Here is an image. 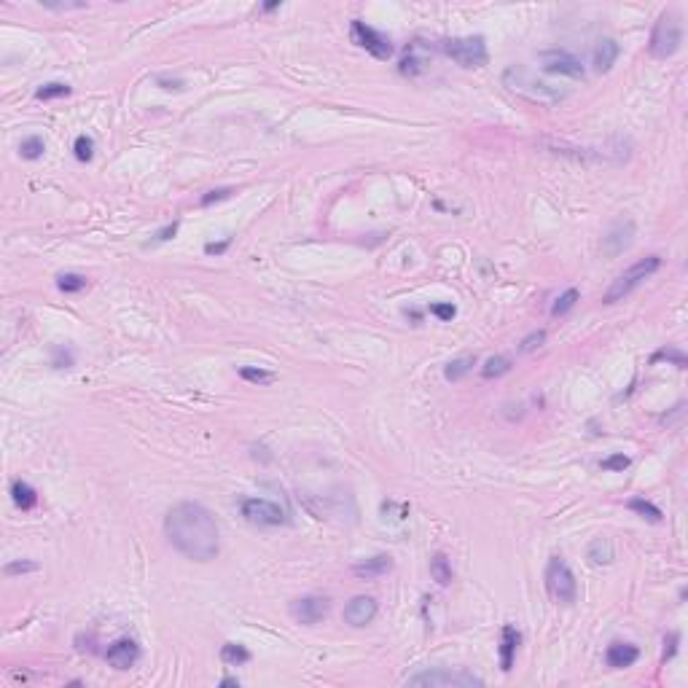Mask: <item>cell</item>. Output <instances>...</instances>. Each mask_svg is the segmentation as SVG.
<instances>
[{
    "label": "cell",
    "mask_w": 688,
    "mask_h": 688,
    "mask_svg": "<svg viewBox=\"0 0 688 688\" xmlns=\"http://www.w3.org/2000/svg\"><path fill=\"white\" fill-rule=\"evenodd\" d=\"M629 506V511H634L637 516H643V519H648V522H662V508L659 506H653L650 500H646V498H632L627 503Z\"/></svg>",
    "instance_id": "obj_25"
},
{
    "label": "cell",
    "mask_w": 688,
    "mask_h": 688,
    "mask_svg": "<svg viewBox=\"0 0 688 688\" xmlns=\"http://www.w3.org/2000/svg\"><path fill=\"white\" fill-rule=\"evenodd\" d=\"M619 54H621V46L613 41V38H603V41L597 43V49H594V70L597 73H607L616 60H619Z\"/></svg>",
    "instance_id": "obj_19"
},
{
    "label": "cell",
    "mask_w": 688,
    "mask_h": 688,
    "mask_svg": "<svg viewBox=\"0 0 688 688\" xmlns=\"http://www.w3.org/2000/svg\"><path fill=\"white\" fill-rule=\"evenodd\" d=\"M105 659L113 669H132L140 659V646L132 637H122V640H116L113 646L108 648Z\"/></svg>",
    "instance_id": "obj_13"
},
{
    "label": "cell",
    "mask_w": 688,
    "mask_h": 688,
    "mask_svg": "<svg viewBox=\"0 0 688 688\" xmlns=\"http://www.w3.org/2000/svg\"><path fill=\"white\" fill-rule=\"evenodd\" d=\"M406 686H423V688H473L484 686L482 678H476L473 672L466 669H423L417 675L406 678Z\"/></svg>",
    "instance_id": "obj_5"
},
{
    "label": "cell",
    "mask_w": 688,
    "mask_h": 688,
    "mask_svg": "<svg viewBox=\"0 0 688 688\" xmlns=\"http://www.w3.org/2000/svg\"><path fill=\"white\" fill-rule=\"evenodd\" d=\"M538 60L543 65V70L551 76H567V79H584L587 70H584V62L578 57H573L565 49H551V51H541Z\"/></svg>",
    "instance_id": "obj_10"
},
{
    "label": "cell",
    "mask_w": 688,
    "mask_h": 688,
    "mask_svg": "<svg viewBox=\"0 0 688 688\" xmlns=\"http://www.w3.org/2000/svg\"><path fill=\"white\" fill-rule=\"evenodd\" d=\"M67 95H70V86H67V83H60V81L46 83V86H41V89L35 92V97H38V100H43V102L60 100V97H67Z\"/></svg>",
    "instance_id": "obj_30"
},
{
    "label": "cell",
    "mask_w": 688,
    "mask_h": 688,
    "mask_svg": "<svg viewBox=\"0 0 688 688\" xmlns=\"http://www.w3.org/2000/svg\"><path fill=\"white\" fill-rule=\"evenodd\" d=\"M476 366V358L473 355H463V358H454V361H449L444 368V377L449 382H460L463 377H466L468 371Z\"/></svg>",
    "instance_id": "obj_24"
},
{
    "label": "cell",
    "mask_w": 688,
    "mask_h": 688,
    "mask_svg": "<svg viewBox=\"0 0 688 688\" xmlns=\"http://www.w3.org/2000/svg\"><path fill=\"white\" fill-rule=\"evenodd\" d=\"M543 342H546V331H543V328H541V331H532L530 336H525V339L519 342V352H532V350H538Z\"/></svg>",
    "instance_id": "obj_34"
},
{
    "label": "cell",
    "mask_w": 688,
    "mask_h": 688,
    "mask_svg": "<svg viewBox=\"0 0 688 688\" xmlns=\"http://www.w3.org/2000/svg\"><path fill=\"white\" fill-rule=\"evenodd\" d=\"M637 659H640V648L632 646V643H610L605 650L607 667H613V669L632 667Z\"/></svg>",
    "instance_id": "obj_16"
},
{
    "label": "cell",
    "mask_w": 688,
    "mask_h": 688,
    "mask_svg": "<svg viewBox=\"0 0 688 688\" xmlns=\"http://www.w3.org/2000/svg\"><path fill=\"white\" fill-rule=\"evenodd\" d=\"M634 234H637V226H634L632 218L616 221L605 231V237H603V245H600L603 256L605 259H619L624 250H629V245L634 243Z\"/></svg>",
    "instance_id": "obj_11"
},
{
    "label": "cell",
    "mask_w": 688,
    "mask_h": 688,
    "mask_svg": "<svg viewBox=\"0 0 688 688\" xmlns=\"http://www.w3.org/2000/svg\"><path fill=\"white\" fill-rule=\"evenodd\" d=\"M240 511H243V516L250 525L259 527H280L288 522L283 508L277 503H272V500H266V498H245L240 503Z\"/></svg>",
    "instance_id": "obj_8"
},
{
    "label": "cell",
    "mask_w": 688,
    "mask_h": 688,
    "mask_svg": "<svg viewBox=\"0 0 688 688\" xmlns=\"http://www.w3.org/2000/svg\"><path fill=\"white\" fill-rule=\"evenodd\" d=\"M164 535L186 559H194V562H210L221 551L215 516L210 514V508L194 500L178 503L167 511Z\"/></svg>",
    "instance_id": "obj_1"
},
{
    "label": "cell",
    "mask_w": 688,
    "mask_h": 688,
    "mask_svg": "<svg viewBox=\"0 0 688 688\" xmlns=\"http://www.w3.org/2000/svg\"><path fill=\"white\" fill-rule=\"evenodd\" d=\"M231 191H234V188H215V191H210L207 197H202V207H210L213 202L229 199V197H231Z\"/></svg>",
    "instance_id": "obj_38"
},
{
    "label": "cell",
    "mask_w": 688,
    "mask_h": 688,
    "mask_svg": "<svg viewBox=\"0 0 688 688\" xmlns=\"http://www.w3.org/2000/svg\"><path fill=\"white\" fill-rule=\"evenodd\" d=\"M659 266H662V259H659V256H648V259H640L637 263H632L627 272H621V275L613 280V285L607 288L605 304L624 302L632 290H637L650 275L659 272Z\"/></svg>",
    "instance_id": "obj_4"
},
{
    "label": "cell",
    "mask_w": 688,
    "mask_h": 688,
    "mask_svg": "<svg viewBox=\"0 0 688 688\" xmlns=\"http://www.w3.org/2000/svg\"><path fill=\"white\" fill-rule=\"evenodd\" d=\"M11 500H14V506L22 508V511H30V508L38 506V492L27 484V482L17 479V482H11Z\"/></svg>",
    "instance_id": "obj_21"
},
{
    "label": "cell",
    "mask_w": 688,
    "mask_h": 688,
    "mask_svg": "<svg viewBox=\"0 0 688 688\" xmlns=\"http://www.w3.org/2000/svg\"><path fill=\"white\" fill-rule=\"evenodd\" d=\"M503 86L508 92H514V95H519V97H525L530 102H559L565 100L567 95L565 89H559L554 83L541 81L538 76H532L522 65H511V67L503 70Z\"/></svg>",
    "instance_id": "obj_2"
},
{
    "label": "cell",
    "mask_w": 688,
    "mask_h": 688,
    "mask_svg": "<svg viewBox=\"0 0 688 688\" xmlns=\"http://www.w3.org/2000/svg\"><path fill=\"white\" fill-rule=\"evenodd\" d=\"M430 315H436L439 320H452L457 315L454 304H430Z\"/></svg>",
    "instance_id": "obj_37"
},
{
    "label": "cell",
    "mask_w": 688,
    "mask_h": 688,
    "mask_svg": "<svg viewBox=\"0 0 688 688\" xmlns=\"http://www.w3.org/2000/svg\"><path fill=\"white\" fill-rule=\"evenodd\" d=\"M175 234H178V221L170 223V226H164V229H159V231H156V243H167V240H172Z\"/></svg>",
    "instance_id": "obj_40"
},
{
    "label": "cell",
    "mask_w": 688,
    "mask_h": 688,
    "mask_svg": "<svg viewBox=\"0 0 688 688\" xmlns=\"http://www.w3.org/2000/svg\"><path fill=\"white\" fill-rule=\"evenodd\" d=\"M629 466H632V460H629L627 454H621V452H619V454H610V457H605V460L600 463L603 470H627Z\"/></svg>",
    "instance_id": "obj_35"
},
{
    "label": "cell",
    "mask_w": 688,
    "mask_h": 688,
    "mask_svg": "<svg viewBox=\"0 0 688 688\" xmlns=\"http://www.w3.org/2000/svg\"><path fill=\"white\" fill-rule=\"evenodd\" d=\"M374 616H377V600L374 597L358 594L344 605V621L350 627H366V624L374 621Z\"/></svg>",
    "instance_id": "obj_14"
},
{
    "label": "cell",
    "mask_w": 688,
    "mask_h": 688,
    "mask_svg": "<svg viewBox=\"0 0 688 688\" xmlns=\"http://www.w3.org/2000/svg\"><path fill=\"white\" fill-rule=\"evenodd\" d=\"M653 363H659V361H669V363H675L678 368H686V355L680 352V350H675V347H667V350H659L653 358H650Z\"/></svg>",
    "instance_id": "obj_33"
},
{
    "label": "cell",
    "mask_w": 688,
    "mask_h": 688,
    "mask_svg": "<svg viewBox=\"0 0 688 688\" xmlns=\"http://www.w3.org/2000/svg\"><path fill=\"white\" fill-rule=\"evenodd\" d=\"M57 288H60L62 293H81L83 288H86V277L73 275V272H65V275L57 277Z\"/></svg>",
    "instance_id": "obj_28"
},
{
    "label": "cell",
    "mask_w": 688,
    "mask_h": 688,
    "mask_svg": "<svg viewBox=\"0 0 688 688\" xmlns=\"http://www.w3.org/2000/svg\"><path fill=\"white\" fill-rule=\"evenodd\" d=\"M446 57L457 62L460 67H482L489 60L486 43L482 35H466V38H452L444 43Z\"/></svg>",
    "instance_id": "obj_7"
},
{
    "label": "cell",
    "mask_w": 688,
    "mask_h": 688,
    "mask_svg": "<svg viewBox=\"0 0 688 688\" xmlns=\"http://www.w3.org/2000/svg\"><path fill=\"white\" fill-rule=\"evenodd\" d=\"M427 65H430V49H427L423 41H414V43H409V49H406V54H404V60H401V65H398V70H401V76L414 79V76L425 73Z\"/></svg>",
    "instance_id": "obj_15"
},
{
    "label": "cell",
    "mask_w": 688,
    "mask_h": 688,
    "mask_svg": "<svg viewBox=\"0 0 688 688\" xmlns=\"http://www.w3.org/2000/svg\"><path fill=\"white\" fill-rule=\"evenodd\" d=\"M587 559L591 565H610L616 559V548H613V541L610 538H594L587 548Z\"/></svg>",
    "instance_id": "obj_20"
},
{
    "label": "cell",
    "mask_w": 688,
    "mask_h": 688,
    "mask_svg": "<svg viewBox=\"0 0 688 688\" xmlns=\"http://www.w3.org/2000/svg\"><path fill=\"white\" fill-rule=\"evenodd\" d=\"M575 302H578V290H575V288H567L565 293L554 302V306H551V315H554V318H562L565 312H570V309L575 306Z\"/></svg>",
    "instance_id": "obj_31"
},
{
    "label": "cell",
    "mask_w": 688,
    "mask_h": 688,
    "mask_svg": "<svg viewBox=\"0 0 688 688\" xmlns=\"http://www.w3.org/2000/svg\"><path fill=\"white\" fill-rule=\"evenodd\" d=\"M546 591L548 597L559 605H573L578 597V584L575 575L562 557H551L546 565Z\"/></svg>",
    "instance_id": "obj_6"
},
{
    "label": "cell",
    "mask_w": 688,
    "mask_h": 688,
    "mask_svg": "<svg viewBox=\"0 0 688 688\" xmlns=\"http://www.w3.org/2000/svg\"><path fill=\"white\" fill-rule=\"evenodd\" d=\"M678 640H680V637H678L675 632H672L669 637H664V656H662V662H667V659L675 656V650H678Z\"/></svg>",
    "instance_id": "obj_39"
},
{
    "label": "cell",
    "mask_w": 688,
    "mask_h": 688,
    "mask_svg": "<svg viewBox=\"0 0 688 688\" xmlns=\"http://www.w3.org/2000/svg\"><path fill=\"white\" fill-rule=\"evenodd\" d=\"M250 659H253L250 650L245 646H240V643H223L221 646V662L229 664V667H243Z\"/></svg>",
    "instance_id": "obj_22"
},
{
    "label": "cell",
    "mask_w": 688,
    "mask_h": 688,
    "mask_svg": "<svg viewBox=\"0 0 688 688\" xmlns=\"http://www.w3.org/2000/svg\"><path fill=\"white\" fill-rule=\"evenodd\" d=\"M43 151H46V142H43V138H38V135L24 138L22 145H19V154L24 156V159H30V162H33V159H41Z\"/></svg>",
    "instance_id": "obj_29"
},
{
    "label": "cell",
    "mask_w": 688,
    "mask_h": 688,
    "mask_svg": "<svg viewBox=\"0 0 688 688\" xmlns=\"http://www.w3.org/2000/svg\"><path fill=\"white\" fill-rule=\"evenodd\" d=\"M328 610H331V600L320 597V594H306V597H299V600L290 603V616L299 624H306V627L323 621L328 616Z\"/></svg>",
    "instance_id": "obj_12"
},
{
    "label": "cell",
    "mask_w": 688,
    "mask_h": 688,
    "mask_svg": "<svg viewBox=\"0 0 688 688\" xmlns=\"http://www.w3.org/2000/svg\"><path fill=\"white\" fill-rule=\"evenodd\" d=\"M275 8H280V3H266L263 6V11H275Z\"/></svg>",
    "instance_id": "obj_43"
},
{
    "label": "cell",
    "mask_w": 688,
    "mask_h": 688,
    "mask_svg": "<svg viewBox=\"0 0 688 688\" xmlns=\"http://www.w3.org/2000/svg\"><path fill=\"white\" fill-rule=\"evenodd\" d=\"M519 643H522V634L516 627L506 624L500 629V669L503 672H511V667H514V656H516Z\"/></svg>",
    "instance_id": "obj_18"
},
{
    "label": "cell",
    "mask_w": 688,
    "mask_h": 688,
    "mask_svg": "<svg viewBox=\"0 0 688 688\" xmlns=\"http://www.w3.org/2000/svg\"><path fill=\"white\" fill-rule=\"evenodd\" d=\"M350 35H352V41L358 43L361 49H366L371 57H377V60H390L393 57V43L387 35H382L379 30H374V27H368L366 22L355 19L350 24Z\"/></svg>",
    "instance_id": "obj_9"
},
{
    "label": "cell",
    "mask_w": 688,
    "mask_h": 688,
    "mask_svg": "<svg viewBox=\"0 0 688 688\" xmlns=\"http://www.w3.org/2000/svg\"><path fill=\"white\" fill-rule=\"evenodd\" d=\"M508 371H511V358H506V355H495V358H489L482 366V377L484 379H498V377H503Z\"/></svg>",
    "instance_id": "obj_26"
},
{
    "label": "cell",
    "mask_w": 688,
    "mask_h": 688,
    "mask_svg": "<svg viewBox=\"0 0 688 688\" xmlns=\"http://www.w3.org/2000/svg\"><path fill=\"white\" fill-rule=\"evenodd\" d=\"M680 43H683V24H680L675 11H664L659 17V22L653 24V33H650V43H648L650 57L669 60V57L678 54Z\"/></svg>",
    "instance_id": "obj_3"
},
{
    "label": "cell",
    "mask_w": 688,
    "mask_h": 688,
    "mask_svg": "<svg viewBox=\"0 0 688 688\" xmlns=\"http://www.w3.org/2000/svg\"><path fill=\"white\" fill-rule=\"evenodd\" d=\"M240 377H243L245 382H253V385H269V382H275V374L272 371L256 368V366H243L240 368Z\"/></svg>",
    "instance_id": "obj_27"
},
{
    "label": "cell",
    "mask_w": 688,
    "mask_h": 688,
    "mask_svg": "<svg viewBox=\"0 0 688 688\" xmlns=\"http://www.w3.org/2000/svg\"><path fill=\"white\" fill-rule=\"evenodd\" d=\"M38 565L35 562H27V559H19V562H8V565L3 567V573L11 578V575H22V573H35Z\"/></svg>",
    "instance_id": "obj_36"
},
{
    "label": "cell",
    "mask_w": 688,
    "mask_h": 688,
    "mask_svg": "<svg viewBox=\"0 0 688 688\" xmlns=\"http://www.w3.org/2000/svg\"><path fill=\"white\" fill-rule=\"evenodd\" d=\"M393 570V559L387 557V554H377V557H368L363 562H358V565H352V573L358 575V578H363V581H374V578H382Z\"/></svg>",
    "instance_id": "obj_17"
},
{
    "label": "cell",
    "mask_w": 688,
    "mask_h": 688,
    "mask_svg": "<svg viewBox=\"0 0 688 688\" xmlns=\"http://www.w3.org/2000/svg\"><path fill=\"white\" fill-rule=\"evenodd\" d=\"M73 151H76V159L79 162H89L92 154H95V140L89 135H79L76 142H73Z\"/></svg>",
    "instance_id": "obj_32"
},
{
    "label": "cell",
    "mask_w": 688,
    "mask_h": 688,
    "mask_svg": "<svg viewBox=\"0 0 688 688\" xmlns=\"http://www.w3.org/2000/svg\"><path fill=\"white\" fill-rule=\"evenodd\" d=\"M221 686H240V680H237V678H223Z\"/></svg>",
    "instance_id": "obj_42"
},
{
    "label": "cell",
    "mask_w": 688,
    "mask_h": 688,
    "mask_svg": "<svg viewBox=\"0 0 688 688\" xmlns=\"http://www.w3.org/2000/svg\"><path fill=\"white\" fill-rule=\"evenodd\" d=\"M229 243H231V240H223V243H207L204 245V253H207V256H221V253H226Z\"/></svg>",
    "instance_id": "obj_41"
},
{
    "label": "cell",
    "mask_w": 688,
    "mask_h": 688,
    "mask_svg": "<svg viewBox=\"0 0 688 688\" xmlns=\"http://www.w3.org/2000/svg\"><path fill=\"white\" fill-rule=\"evenodd\" d=\"M430 575H433V581H436L439 587H449V584H452L454 573H452V565H449V559H446L444 554H436V557L430 559Z\"/></svg>",
    "instance_id": "obj_23"
}]
</instances>
